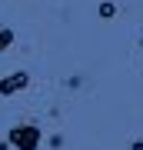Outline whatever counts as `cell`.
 <instances>
[{"label":"cell","mask_w":143,"mask_h":150,"mask_svg":"<svg viewBox=\"0 0 143 150\" xmlns=\"http://www.w3.org/2000/svg\"><path fill=\"white\" fill-rule=\"evenodd\" d=\"M113 13H117V7H113L110 0H103V4H100V17H103V20H110Z\"/></svg>","instance_id":"4"},{"label":"cell","mask_w":143,"mask_h":150,"mask_svg":"<svg viewBox=\"0 0 143 150\" xmlns=\"http://www.w3.org/2000/svg\"><path fill=\"white\" fill-rule=\"evenodd\" d=\"M27 87H30V74H27V70H17V74H10V77L0 80V93H4V97H13V93L27 90Z\"/></svg>","instance_id":"2"},{"label":"cell","mask_w":143,"mask_h":150,"mask_svg":"<svg viewBox=\"0 0 143 150\" xmlns=\"http://www.w3.org/2000/svg\"><path fill=\"white\" fill-rule=\"evenodd\" d=\"M10 43H13V30H10V27H4V30H0V54H4Z\"/></svg>","instance_id":"3"},{"label":"cell","mask_w":143,"mask_h":150,"mask_svg":"<svg viewBox=\"0 0 143 150\" xmlns=\"http://www.w3.org/2000/svg\"><path fill=\"white\" fill-rule=\"evenodd\" d=\"M130 150H143V140H133V147Z\"/></svg>","instance_id":"5"},{"label":"cell","mask_w":143,"mask_h":150,"mask_svg":"<svg viewBox=\"0 0 143 150\" xmlns=\"http://www.w3.org/2000/svg\"><path fill=\"white\" fill-rule=\"evenodd\" d=\"M40 127H33V123H20V127H13L10 134H7V144L13 150H40Z\"/></svg>","instance_id":"1"}]
</instances>
